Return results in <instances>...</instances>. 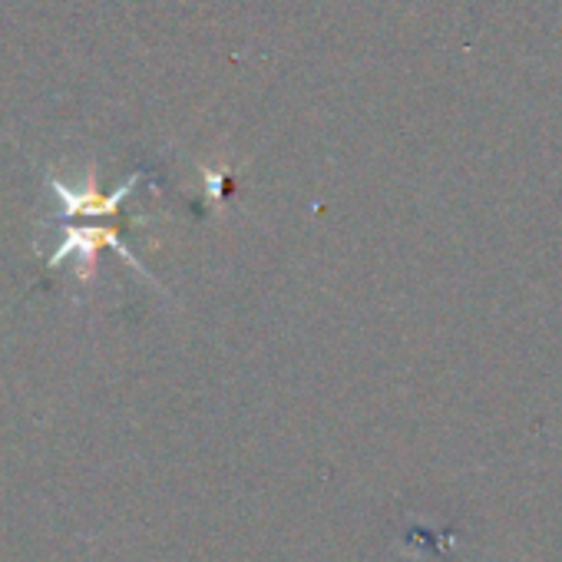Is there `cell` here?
Wrapping results in <instances>:
<instances>
[{
    "mask_svg": "<svg viewBox=\"0 0 562 562\" xmlns=\"http://www.w3.org/2000/svg\"><path fill=\"white\" fill-rule=\"evenodd\" d=\"M100 245H113L120 255H126V258H130V265H133V268H139V261L123 248V241H116V232H110V228H70V232H67V238H64V245H60V251L50 258V265L57 268L64 258H74V255H77L83 265H90V258H93V251H97Z\"/></svg>",
    "mask_w": 562,
    "mask_h": 562,
    "instance_id": "6da1fadb",
    "label": "cell"
}]
</instances>
